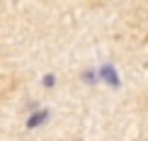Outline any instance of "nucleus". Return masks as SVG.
Returning <instances> with one entry per match:
<instances>
[{
  "label": "nucleus",
  "mask_w": 148,
  "mask_h": 141,
  "mask_svg": "<svg viewBox=\"0 0 148 141\" xmlns=\"http://www.w3.org/2000/svg\"><path fill=\"white\" fill-rule=\"evenodd\" d=\"M46 119H49V109H39V112H34L32 117L27 119V129H36V127H41Z\"/></svg>",
  "instance_id": "1"
},
{
  "label": "nucleus",
  "mask_w": 148,
  "mask_h": 141,
  "mask_svg": "<svg viewBox=\"0 0 148 141\" xmlns=\"http://www.w3.org/2000/svg\"><path fill=\"white\" fill-rule=\"evenodd\" d=\"M100 73H102V78H104L109 85H119V76H116V71L112 68V66H102Z\"/></svg>",
  "instance_id": "2"
},
{
  "label": "nucleus",
  "mask_w": 148,
  "mask_h": 141,
  "mask_svg": "<svg viewBox=\"0 0 148 141\" xmlns=\"http://www.w3.org/2000/svg\"><path fill=\"white\" fill-rule=\"evenodd\" d=\"M41 83H44L46 88H51V85L56 83V76H46V78H44V80H41Z\"/></svg>",
  "instance_id": "3"
}]
</instances>
